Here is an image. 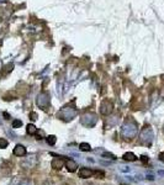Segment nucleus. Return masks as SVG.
<instances>
[{
	"mask_svg": "<svg viewBox=\"0 0 164 185\" xmlns=\"http://www.w3.org/2000/svg\"><path fill=\"white\" fill-rule=\"evenodd\" d=\"M136 133H137V125L135 122L128 121L124 125V127H122V134H124L126 138H128V139L133 138L136 136Z\"/></svg>",
	"mask_w": 164,
	"mask_h": 185,
	"instance_id": "f257e3e1",
	"label": "nucleus"
},
{
	"mask_svg": "<svg viewBox=\"0 0 164 185\" xmlns=\"http://www.w3.org/2000/svg\"><path fill=\"white\" fill-rule=\"evenodd\" d=\"M75 116H77V111L74 110V109L68 107V106L63 107L62 110L58 112V117L62 119L63 121H72Z\"/></svg>",
	"mask_w": 164,
	"mask_h": 185,
	"instance_id": "f03ea898",
	"label": "nucleus"
},
{
	"mask_svg": "<svg viewBox=\"0 0 164 185\" xmlns=\"http://www.w3.org/2000/svg\"><path fill=\"white\" fill-rule=\"evenodd\" d=\"M36 104L38 107L42 109V110H46V109L50 106V94H48L47 91L40 93L36 98Z\"/></svg>",
	"mask_w": 164,
	"mask_h": 185,
	"instance_id": "7ed1b4c3",
	"label": "nucleus"
},
{
	"mask_svg": "<svg viewBox=\"0 0 164 185\" xmlns=\"http://www.w3.org/2000/svg\"><path fill=\"white\" fill-rule=\"evenodd\" d=\"M112 110H113V104L110 101V100H104L100 105V112L105 116H108L112 112Z\"/></svg>",
	"mask_w": 164,
	"mask_h": 185,
	"instance_id": "20e7f679",
	"label": "nucleus"
},
{
	"mask_svg": "<svg viewBox=\"0 0 164 185\" xmlns=\"http://www.w3.org/2000/svg\"><path fill=\"white\" fill-rule=\"evenodd\" d=\"M96 121H97L96 115L95 114H92V112L85 114L83 116V119H81V122H83V125L88 126V127H92V126H94L96 123Z\"/></svg>",
	"mask_w": 164,
	"mask_h": 185,
	"instance_id": "39448f33",
	"label": "nucleus"
},
{
	"mask_svg": "<svg viewBox=\"0 0 164 185\" xmlns=\"http://www.w3.org/2000/svg\"><path fill=\"white\" fill-rule=\"evenodd\" d=\"M141 139L143 142H146V143L151 145V142L153 139V131H152L151 127H146V128L142 130V132H141Z\"/></svg>",
	"mask_w": 164,
	"mask_h": 185,
	"instance_id": "423d86ee",
	"label": "nucleus"
},
{
	"mask_svg": "<svg viewBox=\"0 0 164 185\" xmlns=\"http://www.w3.org/2000/svg\"><path fill=\"white\" fill-rule=\"evenodd\" d=\"M95 174L94 170H92L90 168H80L79 169V176L81 179H88V178H92V176Z\"/></svg>",
	"mask_w": 164,
	"mask_h": 185,
	"instance_id": "0eeeda50",
	"label": "nucleus"
},
{
	"mask_svg": "<svg viewBox=\"0 0 164 185\" xmlns=\"http://www.w3.org/2000/svg\"><path fill=\"white\" fill-rule=\"evenodd\" d=\"M12 153L16 156V157H23V156H26L27 153V149L23 147L22 145H16L14 150H12Z\"/></svg>",
	"mask_w": 164,
	"mask_h": 185,
	"instance_id": "6e6552de",
	"label": "nucleus"
},
{
	"mask_svg": "<svg viewBox=\"0 0 164 185\" xmlns=\"http://www.w3.org/2000/svg\"><path fill=\"white\" fill-rule=\"evenodd\" d=\"M64 165L65 168H67V170L73 173V172H75L78 169V164L75 163V161H73V159H67V161L64 162Z\"/></svg>",
	"mask_w": 164,
	"mask_h": 185,
	"instance_id": "1a4fd4ad",
	"label": "nucleus"
},
{
	"mask_svg": "<svg viewBox=\"0 0 164 185\" xmlns=\"http://www.w3.org/2000/svg\"><path fill=\"white\" fill-rule=\"evenodd\" d=\"M51 165H52V168H54V169H61V168L64 165V161L61 159V158H56V159L52 161Z\"/></svg>",
	"mask_w": 164,
	"mask_h": 185,
	"instance_id": "9d476101",
	"label": "nucleus"
},
{
	"mask_svg": "<svg viewBox=\"0 0 164 185\" xmlns=\"http://www.w3.org/2000/svg\"><path fill=\"white\" fill-rule=\"evenodd\" d=\"M122 158H124L125 161H127V162H135V161H137L136 154L132 153V152H127V153H125Z\"/></svg>",
	"mask_w": 164,
	"mask_h": 185,
	"instance_id": "9b49d317",
	"label": "nucleus"
},
{
	"mask_svg": "<svg viewBox=\"0 0 164 185\" xmlns=\"http://www.w3.org/2000/svg\"><path fill=\"white\" fill-rule=\"evenodd\" d=\"M27 133L29 134H31V136H34V134H36L37 133V127L34 125V123H30V125H27Z\"/></svg>",
	"mask_w": 164,
	"mask_h": 185,
	"instance_id": "f8f14e48",
	"label": "nucleus"
},
{
	"mask_svg": "<svg viewBox=\"0 0 164 185\" xmlns=\"http://www.w3.org/2000/svg\"><path fill=\"white\" fill-rule=\"evenodd\" d=\"M46 141H47V143L50 146H54L56 142H57V137L54 136V134H50V136L46 137Z\"/></svg>",
	"mask_w": 164,
	"mask_h": 185,
	"instance_id": "ddd939ff",
	"label": "nucleus"
},
{
	"mask_svg": "<svg viewBox=\"0 0 164 185\" xmlns=\"http://www.w3.org/2000/svg\"><path fill=\"white\" fill-rule=\"evenodd\" d=\"M79 149L83 150V152H89V150H92V147H90L89 143H85V142H83V143L79 145Z\"/></svg>",
	"mask_w": 164,
	"mask_h": 185,
	"instance_id": "4468645a",
	"label": "nucleus"
},
{
	"mask_svg": "<svg viewBox=\"0 0 164 185\" xmlns=\"http://www.w3.org/2000/svg\"><path fill=\"white\" fill-rule=\"evenodd\" d=\"M22 126V121L21 120H14L12 121V127L14 128H19V127H21Z\"/></svg>",
	"mask_w": 164,
	"mask_h": 185,
	"instance_id": "2eb2a0df",
	"label": "nucleus"
},
{
	"mask_svg": "<svg viewBox=\"0 0 164 185\" xmlns=\"http://www.w3.org/2000/svg\"><path fill=\"white\" fill-rule=\"evenodd\" d=\"M7 145H9V142H7L5 138H0V148L4 149L7 147Z\"/></svg>",
	"mask_w": 164,
	"mask_h": 185,
	"instance_id": "dca6fc26",
	"label": "nucleus"
},
{
	"mask_svg": "<svg viewBox=\"0 0 164 185\" xmlns=\"http://www.w3.org/2000/svg\"><path fill=\"white\" fill-rule=\"evenodd\" d=\"M139 159H141V162L144 163V164H146V163H148V161H149L147 156H141V157H139Z\"/></svg>",
	"mask_w": 164,
	"mask_h": 185,
	"instance_id": "f3484780",
	"label": "nucleus"
},
{
	"mask_svg": "<svg viewBox=\"0 0 164 185\" xmlns=\"http://www.w3.org/2000/svg\"><path fill=\"white\" fill-rule=\"evenodd\" d=\"M158 158H159V161H160V162L164 163V152H160L159 156H158Z\"/></svg>",
	"mask_w": 164,
	"mask_h": 185,
	"instance_id": "a211bd4d",
	"label": "nucleus"
},
{
	"mask_svg": "<svg viewBox=\"0 0 164 185\" xmlns=\"http://www.w3.org/2000/svg\"><path fill=\"white\" fill-rule=\"evenodd\" d=\"M30 117H31V120H37V114L31 112V114H30Z\"/></svg>",
	"mask_w": 164,
	"mask_h": 185,
	"instance_id": "6ab92c4d",
	"label": "nucleus"
},
{
	"mask_svg": "<svg viewBox=\"0 0 164 185\" xmlns=\"http://www.w3.org/2000/svg\"><path fill=\"white\" fill-rule=\"evenodd\" d=\"M3 115H4V117H5V120H9V119H10V115L7 114V112H4Z\"/></svg>",
	"mask_w": 164,
	"mask_h": 185,
	"instance_id": "aec40b11",
	"label": "nucleus"
},
{
	"mask_svg": "<svg viewBox=\"0 0 164 185\" xmlns=\"http://www.w3.org/2000/svg\"><path fill=\"white\" fill-rule=\"evenodd\" d=\"M147 179H148V180H153L154 178H153V175H147Z\"/></svg>",
	"mask_w": 164,
	"mask_h": 185,
	"instance_id": "412c9836",
	"label": "nucleus"
},
{
	"mask_svg": "<svg viewBox=\"0 0 164 185\" xmlns=\"http://www.w3.org/2000/svg\"><path fill=\"white\" fill-rule=\"evenodd\" d=\"M121 185H126V184H121Z\"/></svg>",
	"mask_w": 164,
	"mask_h": 185,
	"instance_id": "4be33fe9",
	"label": "nucleus"
},
{
	"mask_svg": "<svg viewBox=\"0 0 164 185\" xmlns=\"http://www.w3.org/2000/svg\"><path fill=\"white\" fill-rule=\"evenodd\" d=\"M163 131H164V126H163Z\"/></svg>",
	"mask_w": 164,
	"mask_h": 185,
	"instance_id": "5701e85b",
	"label": "nucleus"
}]
</instances>
